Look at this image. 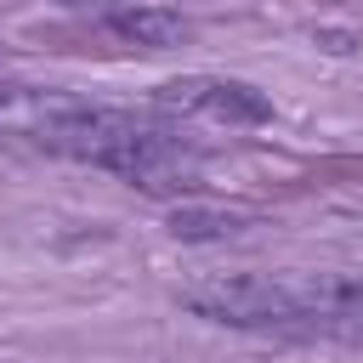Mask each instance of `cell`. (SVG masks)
Returning <instances> with one entry per match:
<instances>
[{
  "instance_id": "obj_1",
  "label": "cell",
  "mask_w": 363,
  "mask_h": 363,
  "mask_svg": "<svg viewBox=\"0 0 363 363\" xmlns=\"http://www.w3.org/2000/svg\"><path fill=\"white\" fill-rule=\"evenodd\" d=\"M34 136H40V147L79 159V164H96V170H108V176H119L153 199H193L204 182V159H199V147L182 142L176 125L136 119L125 108L57 102L40 113Z\"/></svg>"
},
{
  "instance_id": "obj_2",
  "label": "cell",
  "mask_w": 363,
  "mask_h": 363,
  "mask_svg": "<svg viewBox=\"0 0 363 363\" xmlns=\"http://www.w3.org/2000/svg\"><path fill=\"white\" fill-rule=\"evenodd\" d=\"M182 306L221 329H301V278L278 272H210L182 289Z\"/></svg>"
},
{
  "instance_id": "obj_3",
  "label": "cell",
  "mask_w": 363,
  "mask_h": 363,
  "mask_svg": "<svg viewBox=\"0 0 363 363\" xmlns=\"http://www.w3.org/2000/svg\"><path fill=\"white\" fill-rule=\"evenodd\" d=\"M153 113L170 119V125H227V130H250V125H267L272 119V96L250 79H233V74H182V79H164L153 91Z\"/></svg>"
},
{
  "instance_id": "obj_4",
  "label": "cell",
  "mask_w": 363,
  "mask_h": 363,
  "mask_svg": "<svg viewBox=\"0 0 363 363\" xmlns=\"http://www.w3.org/2000/svg\"><path fill=\"white\" fill-rule=\"evenodd\" d=\"M340 346H363V278L346 272H306L301 278V329Z\"/></svg>"
},
{
  "instance_id": "obj_5",
  "label": "cell",
  "mask_w": 363,
  "mask_h": 363,
  "mask_svg": "<svg viewBox=\"0 0 363 363\" xmlns=\"http://www.w3.org/2000/svg\"><path fill=\"white\" fill-rule=\"evenodd\" d=\"M96 28L113 34L119 45H136V51H170L187 40V17L170 11V6H136V0H113L96 11Z\"/></svg>"
},
{
  "instance_id": "obj_6",
  "label": "cell",
  "mask_w": 363,
  "mask_h": 363,
  "mask_svg": "<svg viewBox=\"0 0 363 363\" xmlns=\"http://www.w3.org/2000/svg\"><path fill=\"white\" fill-rule=\"evenodd\" d=\"M250 216L244 210H204V204H193V199H182L176 210H170V233L176 238H227V233H238Z\"/></svg>"
}]
</instances>
